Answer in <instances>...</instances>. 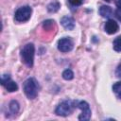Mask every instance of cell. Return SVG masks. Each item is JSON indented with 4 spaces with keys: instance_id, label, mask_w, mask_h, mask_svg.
<instances>
[{
    "instance_id": "obj_4",
    "label": "cell",
    "mask_w": 121,
    "mask_h": 121,
    "mask_svg": "<svg viewBox=\"0 0 121 121\" xmlns=\"http://www.w3.org/2000/svg\"><path fill=\"white\" fill-rule=\"evenodd\" d=\"M31 13H32V9L29 6H24V7H20L14 14V19L15 21L19 22V23H24L26 22L30 19L31 17Z\"/></svg>"
},
{
    "instance_id": "obj_2",
    "label": "cell",
    "mask_w": 121,
    "mask_h": 121,
    "mask_svg": "<svg viewBox=\"0 0 121 121\" xmlns=\"http://www.w3.org/2000/svg\"><path fill=\"white\" fill-rule=\"evenodd\" d=\"M34 55H35V47L33 43L26 44L21 50V58L22 61L27 66L32 67L34 62Z\"/></svg>"
},
{
    "instance_id": "obj_13",
    "label": "cell",
    "mask_w": 121,
    "mask_h": 121,
    "mask_svg": "<svg viewBox=\"0 0 121 121\" xmlns=\"http://www.w3.org/2000/svg\"><path fill=\"white\" fill-rule=\"evenodd\" d=\"M9 110L11 113H17L19 112V103L16 100H12L9 103Z\"/></svg>"
},
{
    "instance_id": "obj_12",
    "label": "cell",
    "mask_w": 121,
    "mask_h": 121,
    "mask_svg": "<svg viewBox=\"0 0 121 121\" xmlns=\"http://www.w3.org/2000/svg\"><path fill=\"white\" fill-rule=\"evenodd\" d=\"M112 47L113 50L116 52H121V36H118L117 38L114 39L112 43Z\"/></svg>"
},
{
    "instance_id": "obj_10",
    "label": "cell",
    "mask_w": 121,
    "mask_h": 121,
    "mask_svg": "<svg viewBox=\"0 0 121 121\" xmlns=\"http://www.w3.org/2000/svg\"><path fill=\"white\" fill-rule=\"evenodd\" d=\"M99 14L102 16V17H111L112 14V9H111V7L109 6H101L100 9H99Z\"/></svg>"
},
{
    "instance_id": "obj_15",
    "label": "cell",
    "mask_w": 121,
    "mask_h": 121,
    "mask_svg": "<svg viewBox=\"0 0 121 121\" xmlns=\"http://www.w3.org/2000/svg\"><path fill=\"white\" fill-rule=\"evenodd\" d=\"M59 9H60V4L58 2H53V3L49 4L47 7V9L49 12H56Z\"/></svg>"
},
{
    "instance_id": "obj_7",
    "label": "cell",
    "mask_w": 121,
    "mask_h": 121,
    "mask_svg": "<svg viewBox=\"0 0 121 121\" xmlns=\"http://www.w3.org/2000/svg\"><path fill=\"white\" fill-rule=\"evenodd\" d=\"M73 46H74L73 41L70 38H68V37L61 38L58 42V49L60 52H63V53L71 51L73 49Z\"/></svg>"
},
{
    "instance_id": "obj_9",
    "label": "cell",
    "mask_w": 121,
    "mask_h": 121,
    "mask_svg": "<svg viewBox=\"0 0 121 121\" xmlns=\"http://www.w3.org/2000/svg\"><path fill=\"white\" fill-rule=\"evenodd\" d=\"M60 24L65 29H68V30H72L75 27V21L70 16H63L60 19Z\"/></svg>"
},
{
    "instance_id": "obj_18",
    "label": "cell",
    "mask_w": 121,
    "mask_h": 121,
    "mask_svg": "<svg viewBox=\"0 0 121 121\" xmlns=\"http://www.w3.org/2000/svg\"><path fill=\"white\" fill-rule=\"evenodd\" d=\"M115 16H116V18L121 22V9H117L115 10Z\"/></svg>"
},
{
    "instance_id": "obj_14",
    "label": "cell",
    "mask_w": 121,
    "mask_h": 121,
    "mask_svg": "<svg viewBox=\"0 0 121 121\" xmlns=\"http://www.w3.org/2000/svg\"><path fill=\"white\" fill-rule=\"evenodd\" d=\"M62 78L65 80H71L74 78V73L72 72V70L70 69H66L62 72Z\"/></svg>"
},
{
    "instance_id": "obj_17",
    "label": "cell",
    "mask_w": 121,
    "mask_h": 121,
    "mask_svg": "<svg viewBox=\"0 0 121 121\" xmlns=\"http://www.w3.org/2000/svg\"><path fill=\"white\" fill-rule=\"evenodd\" d=\"M68 1H69V3H70L71 5H73V6H79V5H81L82 2H83V0H68Z\"/></svg>"
},
{
    "instance_id": "obj_8",
    "label": "cell",
    "mask_w": 121,
    "mask_h": 121,
    "mask_svg": "<svg viewBox=\"0 0 121 121\" xmlns=\"http://www.w3.org/2000/svg\"><path fill=\"white\" fill-rule=\"evenodd\" d=\"M104 29L108 34H114V33H116L118 31L119 26L114 20L110 19V20H108L106 22V24L104 26Z\"/></svg>"
},
{
    "instance_id": "obj_3",
    "label": "cell",
    "mask_w": 121,
    "mask_h": 121,
    "mask_svg": "<svg viewBox=\"0 0 121 121\" xmlns=\"http://www.w3.org/2000/svg\"><path fill=\"white\" fill-rule=\"evenodd\" d=\"M74 107H76V102L72 100H64L57 106L55 113L59 116H67L73 112Z\"/></svg>"
},
{
    "instance_id": "obj_1",
    "label": "cell",
    "mask_w": 121,
    "mask_h": 121,
    "mask_svg": "<svg viewBox=\"0 0 121 121\" xmlns=\"http://www.w3.org/2000/svg\"><path fill=\"white\" fill-rule=\"evenodd\" d=\"M24 93L29 99H34L38 95L39 92V83L34 78H28L24 82Z\"/></svg>"
},
{
    "instance_id": "obj_20",
    "label": "cell",
    "mask_w": 121,
    "mask_h": 121,
    "mask_svg": "<svg viewBox=\"0 0 121 121\" xmlns=\"http://www.w3.org/2000/svg\"><path fill=\"white\" fill-rule=\"evenodd\" d=\"M105 1H107V2H110V1H111V0H105Z\"/></svg>"
},
{
    "instance_id": "obj_19",
    "label": "cell",
    "mask_w": 121,
    "mask_h": 121,
    "mask_svg": "<svg viewBox=\"0 0 121 121\" xmlns=\"http://www.w3.org/2000/svg\"><path fill=\"white\" fill-rule=\"evenodd\" d=\"M115 4H116V6H117L118 9H121V0H116Z\"/></svg>"
},
{
    "instance_id": "obj_16",
    "label": "cell",
    "mask_w": 121,
    "mask_h": 121,
    "mask_svg": "<svg viewBox=\"0 0 121 121\" xmlns=\"http://www.w3.org/2000/svg\"><path fill=\"white\" fill-rule=\"evenodd\" d=\"M54 21L53 20H46L43 22V27L45 29V30H50L53 26H54Z\"/></svg>"
},
{
    "instance_id": "obj_6",
    "label": "cell",
    "mask_w": 121,
    "mask_h": 121,
    "mask_svg": "<svg viewBox=\"0 0 121 121\" xmlns=\"http://www.w3.org/2000/svg\"><path fill=\"white\" fill-rule=\"evenodd\" d=\"M1 84L6 88L8 92H15L18 90V85L16 82H14L9 75H3L1 78Z\"/></svg>"
},
{
    "instance_id": "obj_5",
    "label": "cell",
    "mask_w": 121,
    "mask_h": 121,
    "mask_svg": "<svg viewBox=\"0 0 121 121\" xmlns=\"http://www.w3.org/2000/svg\"><path fill=\"white\" fill-rule=\"evenodd\" d=\"M76 107L81 111V113L78 116V120L84 121V120H89L91 118V109H90L89 104L86 101L76 102Z\"/></svg>"
},
{
    "instance_id": "obj_11",
    "label": "cell",
    "mask_w": 121,
    "mask_h": 121,
    "mask_svg": "<svg viewBox=\"0 0 121 121\" xmlns=\"http://www.w3.org/2000/svg\"><path fill=\"white\" fill-rule=\"evenodd\" d=\"M112 91L117 96V98L121 99V81H118L112 85Z\"/></svg>"
}]
</instances>
